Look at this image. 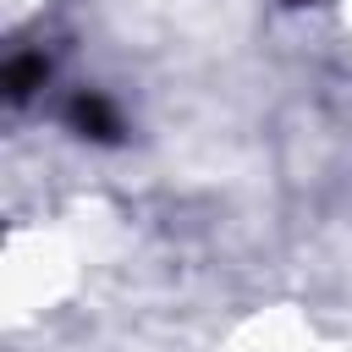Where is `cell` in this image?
<instances>
[{"label":"cell","instance_id":"1","mask_svg":"<svg viewBox=\"0 0 352 352\" xmlns=\"http://www.w3.org/2000/svg\"><path fill=\"white\" fill-rule=\"evenodd\" d=\"M72 126H77L82 138H94V143H116V138H121V121H116V110H110L99 94H82V99L72 104Z\"/></svg>","mask_w":352,"mask_h":352},{"label":"cell","instance_id":"2","mask_svg":"<svg viewBox=\"0 0 352 352\" xmlns=\"http://www.w3.org/2000/svg\"><path fill=\"white\" fill-rule=\"evenodd\" d=\"M6 82H11V94H16V99H22V94H33V88L44 82V60H38V55H22V60H11Z\"/></svg>","mask_w":352,"mask_h":352}]
</instances>
